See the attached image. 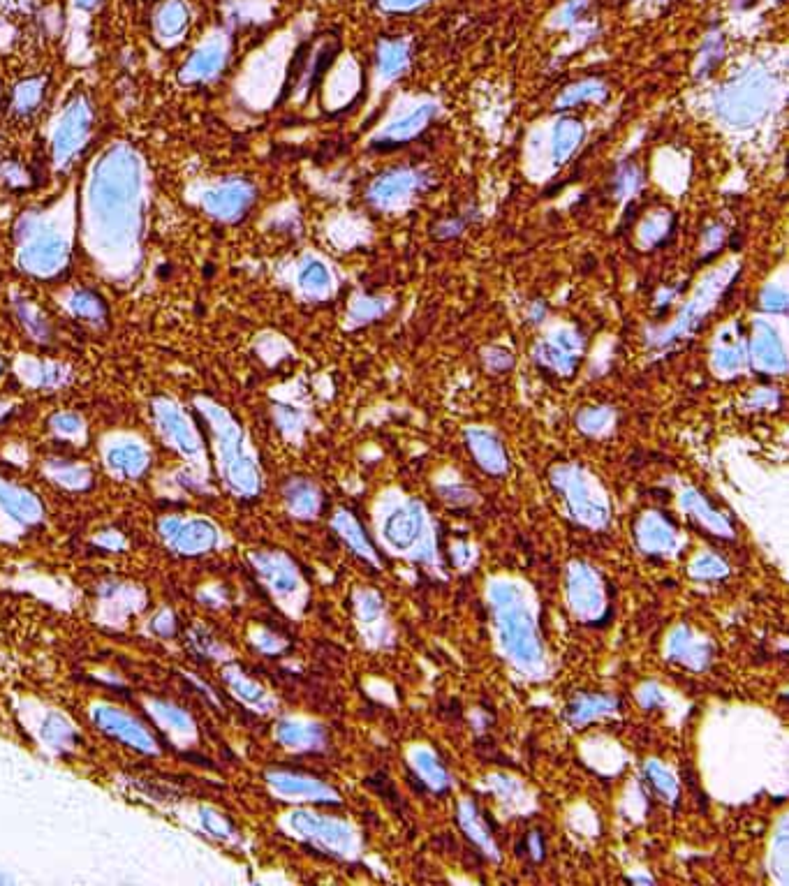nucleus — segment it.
Wrapping results in <instances>:
<instances>
[{
  "label": "nucleus",
  "mask_w": 789,
  "mask_h": 886,
  "mask_svg": "<svg viewBox=\"0 0 789 886\" xmlns=\"http://www.w3.org/2000/svg\"><path fill=\"white\" fill-rule=\"evenodd\" d=\"M93 227L109 248L135 239L139 225V162L128 149H114L100 160L91 186Z\"/></svg>",
  "instance_id": "1"
},
{
  "label": "nucleus",
  "mask_w": 789,
  "mask_h": 886,
  "mask_svg": "<svg viewBox=\"0 0 789 886\" xmlns=\"http://www.w3.org/2000/svg\"><path fill=\"white\" fill-rule=\"evenodd\" d=\"M204 415L209 419L213 431L218 438V452H220V465H223V477L230 484L232 491L241 493V496H250L257 491V470L253 461L248 459L241 445V431L237 424L232 422V417L227 415L223 408L218 405H204Z\"/></svg>",
  "instance_id": "2"
},
{
  "label": "nucleus",
  "mask_w": 789,
  "mask_h": 886,
  "mask_svg": "<svg viewBox=\"0 0 789 886\" xmlns=\"http://www.w3.org/2000/svg\"><path fill=\"white\" fill-rule=\"evenodd\" d=\"M160 535L179 556H202L218 544V530L206 519H165L160 523Z\"/></svg>",
  "instance_id": "3"
},
{
  "label": "nucleus",
  "mask_w": 789,
  "mask_h": 886,
  "mask_svg": "<svg viewBox=\"0 0 789 886\" xmlns=\"http://www.w3.org/2000/svg\"><path fill=\"white\" fill-rule=\"evenodd\" d=\"M24 241L28 243L21 248L19 264L28 273H33V276H54L56 271H61L65 260H68V248H65V241L61 236H54L49 232L38 234V230H35Z\"/></svg>",
  "instance_id": "4"
},
{
  "label": "nucleus",
  "mask_w": 789,
  "mask_h": 886,
  "mask_svg": "<svg viewBox=\"0 0 789 886\" xmlns=\"http://www.w3.org/2000/svg\"><path fill=\"white\" fill-rule=\"evenodd\" d=\"M91 123H93V114L91 107L84 98H79L72 102L68 107V112L61 118L56 128V137H54V160L58 167L68 165L84 142L88 139V132H91Z\"/></svg>",
  "instance_id": "5"
},
{
  "label": "nucleus",
  "mask_w": 789,
  "mask_h": 886,
  "mask_svg": "<svg viewBox=\"0 0 789 886\" xmlns=\"http://www.w3.org/2000/svg\"><path fill=\"white\" fill-rule=\"evenodd\" d=\"M766 107V86L762 79L746 77L722 93L720 112L725 114L732 123H750L762 114Z\"/></svg>",
  "instance_id": "6"
},
{
  "label": "nucleus",
  "mask_w": 789,
  "mask_h": 886,
  "mask_svg": "<svg viewBox=\"0 0 789 886\" xmlns=\"http://www.w3.org/2000/svg\"><path fill=\"white\" fill-rule=\"evenodd\" d=\"M93 720L102 732L119 738L125 745H132L135 750L142 752H156V741L153 736L146 732V729L139 725L135 718H130L128 713L119 711V708L112 706H98L93 711Z\"/></svg>",
  "instance_id": "7"
},
{
  "label": "nucleus",
  "mask_w": 789,
  "mask_h": 886,
  "mask_svg": "<svg viewBox=\"0 0 789 886\" xmlns=\"http://www.w3.org/2000/svg\"><path fill=\"white\" fill-rule=\"evenodd\" d=\"M156 422L160 426V431L167 435V440H172L176 447L181 449L183 454L195 456L199 449H202V440L186 417L181 415L179 408H174L169 401H156Z\"/></svg>",
  "instance_id": "8"
},
{
  "label": "nucleus",
  "mask_w": 789,
  "mask_h": 886,
  "mask_svg": "<svg viewBox=\"0 0 789 886\" xmlns=\"http://www.w3.org/2000/svg\"><path fill=\"white\" fill-rule=\"evenodd\" d=\"M253 188L248 183L237 181V183H227V186L213 190L204 197V206L211 216H216L218 220H237L241 218L246 209L253 202Z\"/></svg>",
  "instance_id": "9"
},
{
  "label": "nucleus",
  "mask_w": 789,
  "mask_h": 886,
  "mask_svg": "<svg viewBox=\"0 0 789 886\" xmlns=\"http://www.w3.org/2000/svg\"><path fill=\"white\" fill-rule=\"evenodd\" d=\"M0 505L21 523H38L42 519L40 500L26 489L5 482V479H0Z\"/></svg>",
  "instance_id": "10"
},
{
  "label": "nucleus",
  "mask_w": 789,
  "mask_h": 886,
  "mask_svg": "<svg viewBox=\"0 0 789 886\" xmlns=\"http://www.w3.org/2000/svg\"><path fill=\"white\" fill-rule=\"evenodd\" d=\"M415 188H417V176L412 172H389L373 183L368 197H371V202L378 206H394L398 202H403V199Z\"/></svg>",
  "instance_id": "11"
},
{
  "label": "nucleus",
  "mask_w": 789,
  "mask_h": 886,
  "mask_svg": "<svg viewBox=\"0 0 789 886\" xmlns=\"http://www.w3.org/2000/svg\"><path fill=\"white\" fill-rule=\"evenodd\" d=\"M225 63V51L220 44H209V47H202L199 51H195V56L181 68V81L186 84H195V81H204L220 72Z\"/></svg>",
  "instance_id": "12"
},
{
  "label": "nucleus",
  "mask_w": 789,
  "mask_h": 886,
  "mask_svg": "<svg viewBox=\"0 0 789 886\" xmlns=\"http://www.w3.org/2000/svg\"><path fill=\"white\" fill-rule=\"evenodd\" d=\"M752 357L757 359V364L762 368H771V371L785 368L783 345H780V338L771 327H764V324L757 327L755 343H752Z\"/></svg>",
  "instance_id": "13"
},
{
  "label": "nucleus",
  "mask_w": 789,
  "mask_h": 886,
  "mask_svg": "<svg viewBox=\"0 0 789 886\" xmlns=\"http://www.w3.org/2000/svg\"><path fill=\"white\" fill-rule=\"evenodd\" d=\"M107 463L123 477H139L149 468V454L139 445H121L107 454Z\"/></svg>",
  "instance_id": "14"
},
{
  "label": "nucleus",
  "mask_w": 789,
  "mask_h": 886,
  "mask_svg": "<svg viewBox=\"0 0 789 886\" xmlns=\"http://www.w3.org/2000/svg\"><path fill=\"white\" fill-rule=\"evenodd\" d=\"M190 21L188 7L181 3V0H167L165 5H160V10L156 12V28L162 38H176L186 31Z\"/></svg>",
  "instance_id": "15"
},
{
  "label": "nucleus",
  "mask_w": 789,
  "mask_h": 886,
  "mask_svg": "<svg viewBox=\"0 0 789 886\" xmlns=\"http://www.w3.org/2000/svg\"><path fill=\"white\" fill-rule=\"evenodd\" d=\"M581 137H584V128L577 121L558 123L556 132H553V155H556V160L563 162L570 158L574 149L581 144Z\"/></svg>",
  "instance_id": "16"
},
{
  "label": "nucleus",
  "mask_w": 789,
  "mask_h": 886,
  "mask_svg": "<svg viewBox=\"0 0 789 886\" xmlns=\"http://www.w3.org/2000/svg\"><path fill=\"white\" fill-rule=\"evenodd\" d=\"M408 44L401 40H385L380 44V56L378 65L380 72H385L387 77H394L396 72H401L408 65Z\"/></svg>",
  "instance_id": "17"
},
{
  "label": "nucleus",
  "mask_w": 789,
  "mask_h": 886,
  "mask_svg": "<svg viewBox=\"0 0 789 886\" xmlns=\"http://www.w3.org/2000/svg\"><path fill=\"white\" fill-rule=\"evenodd\" d=\"M431 114H433V109H431V107L415 109V112H412L410 116H405L403 121H398L396 125H392V128L387 130L385 139H392V142H405V139L415 137L417 132L422 130L426 123H429Z\"/></svg>",
  "instance_id": "18"
},
{
  "label": "nucleus",
  "mask_w": 789,
  "mask_h": 886,
  "mask_svg": "<svg viewBox=\"0 0 789 886\" xmlns=\"http://www.w3.org/2000/svg\"><path fill=\"white\" fill-rule=\"evenodd\" d=\"M255 560H257V567H260V572L269 579L271 586L280 590V593L294 588V574H292L290 567L283 563V560L269 558V556H262V558H255Z\"/></svg>",
  "instance_id": "19"
},
{
  "label": "nucleus",
  "mask_w": 789,
  "mask_h": 886,
  "mask_svg": "<svg viewBox=\"0 0 789 886\" xmlns=\"http://www.w3.org/2000/svg\"><path fill=\"white\" fill-rule=\"evenodd\" d=\"M44 86H47V81L40 79V77L21 81V84L17 86V91H14V109H17V112H21V114L33 112V109L42 102Z\"/></svg>",
  "instance_id": "20"
},
{
  "label": "nucleus",
  "mask_w": 789,
  "mask_h": 886,
  "mask_svg": "<svg viewBox=\"0 0 789 886\" xmlns=\"http://www.w3.org/2000/svg\"><path fill=\"white\" fill-rule=\"evenodd\" d=\"M70 308L77 317H84V320L91 322H102L107 315V306L102 304V299L93 292H77L70 301Z\"/></svg>",
  "instance_id": "21"
},
{
  "label": "nucleus",
  "mask_w": 789,
  "mask_h": 886,
  "mask_svg": "<svg viewBox=\"0 0 789 886\" xmlns=\"http://www.w3.org/2000/svg\"><path fill=\"white\" fill-rule=\"evenodd\" d=\"M51 475L58 484L68 486V489H88L91 486V472L88 468L72 463H51Z\"/></svg>",
  "instance_id": "22"
},
{
  "label": "nucleus",
  "mask_w": 789,
  "mask_h": 886,
  "mask_svg": "<svg viewBox=\"0 0 789 886\" xmlns=\"http://www.w3.org/2000/svg\"><path fill=\"white\" fill-rule=\"evenodd\" d=\"M299 283L308 294H324V292H329L331 278H329L327 267H324L322 262L313 260V262H308L304 269H301Z\"/></svg>",
  "instance_id": "23"
},
{
  "label": "nucleus",
  "mask_w": 789,
  "mask_h": 886,
  "mask_svg": "<svg viewBox=\"0 0 789 886\" xmlns=\"http://www.w3.org/2000/svg\"><path fill=\"white\" fill-rule=\"evenodd\" d=\"M42 736L47 738L51 745H56L58 750L68 748V745L75 741V732H72V727L63 718H58V715H49L47 722L42 725Z\"/></svg>",
  "instance_id": "24"
},
{
  "label": "nucleus",
  "mask_w": 789,
  "mask_h": 886,
  "mask_svg": "<svg viewBox=\"0 0 789 886\" xmlns=\"http://www.w3.org/2000/svg\"><path fill=\"white\" fill-rule=\"evenodd\" d=\"M151 708L153 715H156L160 722H165L167 727L176 729V732H193V720H190L188 713H183L181 708L162 704V701H156Z\"/></svg>",
  "instance_id": "25"
},
{
  "label": "nucleus",
  "mask_w": 789,
  "mask_h": 886,
  "mask_svg": "<svg viewBox=\"0 0 789 886\" xmlns=\"http://www.w3.org/2000/svg\"><path fill=\"white\" fill-rule=\"evenodd\" d=\"M225 681H227V685H230L232 692L237 694L239 699L250 701V704H255V701H260L264 697V692H262L260 685H255L253 681H248V678L243 676L241 671H237V669H227L225 671Z\"/></svg>",
  "instance_id": "26"
},
{
  "label": "nucleus",
  "mask_w": 789,
  "mask_h": 886,
  "mask_svg": "<svg viewBox=\"0 0 789 886\" xmlns=\"http://www.w3.org/2000/svg\"><path fill=\"white\" fill-rule=\"evenodd\" d=\"M600 98H604L602 84H597V81H584V84H577L572 86L570 91H565L558 105L565 107V105H577V102L584 100H600Z\"/></svg>",
  "instance_id": "27"
},
{
  "label": "nucleus",
  "mask_w": 789,
  "mask_h": 886,
  "mask_svg": "<svg viewBox=\"0 0 789 886\" xmlns=\"http://www.w3.org/2000/svg\"><path fill=\"white\" fill-rule=\"evenodd\" d=\"M202 824H204L206 833H211L213 838H230V833H232L230 824L225 822V817H220L218 812L211 810V808L202 810Z\"/></svg>",
  "instance_id": "28"
},
{
  "label": "nucleus",
  "mask_w": 789,
  "mask_h": 886,
  "mask_svg": "<svg viewBox=\"0 0 789 886\" xmlns=\"http://www.w3.org/2000/svg\"><path fill=\"white\" fill-rule=\"evenodd\" d=\"M19 313H21V315H19V317H21V322L26 324V329L31 331L33 336H38V338H44V336H47V322H44L38 313H33V308H31V306H26V304H24V306L19 308Z\"/></svg>",
  "instance_id": "29"
},
{
  "label": "nucleus",
  "mask_w": 789,
  "mask_h": 886,
  "mask_svg": "<svg viewBox=\"0 0 789 886\" xmlns=\"http://www.w3.org/2000/svg\"><path fill=\"white\" fill-rule=\"evenodd\" d=\"M51 426H54V431H58L61 435L81 433V419L77 415H68V412H63V415H56L54 419H51Z\"/></svg>",
  "instance_id": "30"
},
{
  "label": "nucleus",
  "mask_w": 789,
  "mask_h": 886,
  "mask_svg": "<svg viewBox=\"0 0 789 886\" xmlns=\"http://www.w3.org/2000/svg\"><path fill=\"white\" fill-rule=\"evenodd\" d=\"M639 183H641V174H639L637 167L628 165V167L621 169V176H618V190H621L623 195L634 193V190L639 188Z\"/></svg>",
  "instance_id": "31"
},
{
  "label": "nucleus",
  "mask_w": 789,
  "mask_h": 886,
  "mask_svg": "<svg viewBox=\"0 0 789 886\" xmlns=\"http://www.w3.org/2000/svg\"><path fill=\"white\" fill-rule=\"evenodd\" d=\"M151 630L160 634V637H172L176 632V618L169 611H160V614L151 620Z\"/></svg>",
  "instance_id": "32"
},
{
  "label": "nucleus",
  "mask_w": 789,
  "mask_h": 886,
  "mask_svg": "<svg viewBox=\"0 0 789 886\" xmlns=\"http://www.w3.org/2000/svg\"><path fill=\"white\" fill-rule=\"evenodd\" d=\"M0 179H3L7 186H14V188H19V186H28V174L24 172V169H19V167H10L7 165L5 169H0Z\"/></svg>",
  "instance_id": "33"
},
{
  "label": "nucleus",
  "mask_w": 789,
  "mask_h": 886,
  "mask_svg": "<svg viewBox=\"0 0 789 886\" xmlns=\"http://www.w3.org/2000/svg\"><path fill=\"white\" fill-rule=\"evenodd\" d=\"M378 3L385 7V10L408 12V10H415V7H419V5H426L429 0H378Z\"/></svg>",
  "instance_id": "34"
},
{
  "label": "nucleus",
  "mask_w": 789,
  "mask_h": 886,
  "mask_svg": "<svg viewBox=\"0 0 789 886\" xmlns=\"http://www.w3.org/2000/svg\"><path fill=\"white\" fill-rule=\"evenodd\" d=\"M764 308L771 310V313H785L787 308V297L785 292H769L764 297Z\"/></svg>",
  "instance_id": "35"
},
{
  "label": "nucleus",
  "mask_w": 789,
  "mask_h": 886,
  "mask_svg": "<svg viewBox=\"0 0 789 886\" xmlns=\"http://www.w3.org/2000/svg\"><path fill=\"white\" fill-rule=\"evenodd\" d=\"M380 310H382V304H373V301L364 299V301H359V304L355 306V310H352V315H359V317H364V320H368V317L378 315Z\"/></svg>",
  "instance_id": "36"
},
{
  "label": "nucleus",
  "mask_w": 789,
  "mask_h": 886,
  "mask_svg": "<svg viewBox=\"0 0 789 886\" xmlns=\"http://www.w3.org/2000/svg\"><path fill=\"white\" fill-rule=\"evenodd\" d=\"M584 7H586V0H574V3L567 5V7H565V14H563L565 21H574V19H577L579 14L584 12Z\"/></svg>",
  "instance_id": "37"
},
{
  "label": "nucleus",
  "mask_w": 789,
  "mask_h": 886,
  "mask_svg": "<svg viewBox=\"0 0 789 886\" xmlns=\"http://www.w3.org/2000/svg\"><path fill=\"white\" fill-rule=\"evenodd\" d=\"M100 3L102 0H77V5L84 7V10H95V7H98Z\"/></svg>",
  "instance_id": "38"
},
{
  "label": "nucleus",
  "mask_w": 789,
  "mask_h": 886,
  "mask_svg": "<svg viewBox=\"0 0 789 886\" xmlns=\"http://www.w3.org/2000/svg\"><path fill=\"white\" fill-rule=\"evenodd\" d=\"M3 368H5V364H3V359H0V373H3Z\"/></svg>",
  "instance_id": "39"
}]
</instances>
